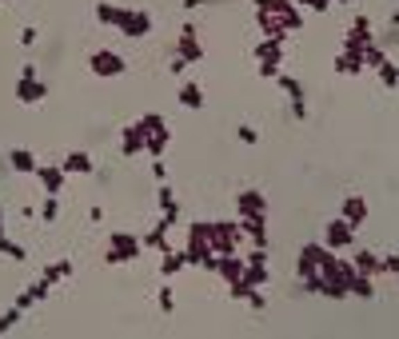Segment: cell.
Returning a JSON list of instances; mask_svg holds the SVG:
<instances>
[{"label": "cell", "mask_w": 399, "mask_h": 339, "mask_svg": "<svg viewBox=\"0 0 399 339\" xmlns=\"http://www.w3.org/2000/svg\"><path fill=\"white\" fill-rule=\"evenodd\" d=\"M252 4H255V24L264 36L287 40L291 33L303 28V12L296 0H252Z\"/></svg>", "instance_id": "cell-1"}, {"label": "cell", "mask_w": 399, "mask_h": 339, "mask_svg": "<svg viewBox=\"0 0 399 339\" xmlns=\"http://www.w3.org/2000/svg\"><path fill=\"white\" fill-rule=\"evenodd\" d=\"M184 256H188V268H204V272H216V263H220V252L212 247V236H207V220H204V224H192V227H188V247H184Z\"/></svg>", "instance_id": "cell-2"}, {"label": "cell", "mask_w": 399, "mask_h": 339, "mask_svg": "<svg viewBox=\"0 0 399 339\" xmlns=\"http://www.w3.org/2000/svg\"><path fill=\"white\" fill-rule=\"evenodd\" d=\"M140 252H144V243H140L136 232H112L108 243H104V263L120 268V263H132Z\"/></svg>", "instance_id": "cell-3"}, {"label": "cell", "mask_w": 399, "mask_h": 339, "mask_svg": "<svg viewBox=\"0 0 399 339\" xmlns=\"http://www.w3.org/2000/svg\"><path fill=\"white\" fill-rule=\"evenodd\" d=\"M144 152L152 156V160H164V152H168V144H172V132H168V120L160 112H144Z\"/></svg>", "instance_id": "cell-4"}, {"label": "cell", "mask_w": 399, "mask_h": 339, "mask_svg": "<svg viewBox=\"0 0 399 339\" xmlns=\"http://www.w3.org/2000/svg\"><path fill=\"white\" fill-rule=\"evenodd\" d=\"M284 44L287 40H275V36H264L260 44H255V72L260 76H268V80H275L280 72H284Z\"/></svg>", "instance_id": "cell-5"}, {"label": "cell", "mask_w": 399, "mask_h": 339, "mask_svg": "<svg viewBox=\"0 0 399 339\" xmlns=\"http://www.w3.org/2000/svg\"><path fill=\"white\" fill-rule=\"evenodd\" d=\"M88 72L100 76V80H116V76H124L128 72V60L120 56V52H112V49H96L92 56H88Z\"/></svg>", "instance_id": "cell-6"}, {"label": "cell", "mask_w": 399, "mask_h": 339, "mask_svg": "<svg viewBox=\"0 0 399 339\" xmlns=\"http://www.w3.org/2000/svg\"><path fill=\"white\" fill-rule=\"evenodd\" d=\"M328 252L332 247H323V240H312L300 247V256H296V279H312V275H319V268H323V259H328Z\"/></svg>", "instance_id": "cell-7"}, {"label": "cell", "mask_w": 399, "mask_h": 339, "mask_svg": "<svg viewBox=\"0 0 399 339\" xmlns=\"http://www.w3.org/2000/svg\"><path fill=\"white\" fill-rule=\"evenodd\" d=\"M207 236H212V247H216L220 256L236 252V247H239V240H244L239 224H232V220H207Z\"/></svg>", "instance_id": "cell-8"}, {"label": "cell", "mask_w": 399, "mask_h": 339, "mask_svg": "<svg viewBox=\"0 0 399 339\" xmlns=\"http://www.w3.org/2000/svg\"><path fill=\"white\" fill-rule=\"evenodd\" d=\"M244 279L252 284V288H268V247H252L248 256H244Z\"/></svg>", "instance_id": "cell-9"}, {"label": "cell", "mask_w": 399, "mask_h": 339, "mask_svg": "<svg viewBox=\"0 0 399 339\" xmlns=\"http://www.w3.org/2000/svg\"><path fill=\"white\" fill-rule=\"evenodd\" d=\"M351 243H355V227H351L343 216L328 220V227H323V247H332V252H348Z\"/></svg>", "instance_id": "cell-10"}, {"label": "cell", "mask_w": 399, "mask_h": 339, "mask_svg": "<svg viewBox=\"0 0 399 339\" xmlns=\"http://www.w3.org/2000/svg\"><path fill=\"white\" fill-rule=\"evenodd\" d=\"M176 56H184L188 68H196L204 60V44H200V33H196V24H184L180 36H176Z\"/></svg>", "instance_id": "cell-11"}, {"label": "cell", "mask_w": 399, "mask_h": 339, "mask_svg": "<svg viewBox=\"0 0 399 339\" xmlns=\"http://www.w3.org/2000/svg\"><path fill=\"white\" fill-rule=\"evenodd\" d=\"M120 36H128V40H144V36H152V17H148L144 8H128V4H124Z\"/></svg>", "instance_id": "cell-12"}, {"label": "cell", "mask_w": 399, "mask_h": 339, "mask_svg": "<svg viewBox=\"0 0 399 339\" xmlns=\"http://www.w3.org/2000/svg\"><path fill=\"white\" fill-rule=\"evenodd\" d=\"M32 176H36V184H40V192H44V195H60V192H64V180H68V172H64L60 164H40Z\"/></svg>", "instance_id": "cell-13"}, {"label": "cell", "mask_w": 399, "mask_h": 339, "mask_svg": "<svg viewBox=\"0 0 399 339\" xmlns=\"http://www.w3.org/2000/svg\"><path fill=\"white\" fill-rule=\"evenodd\" d=\"M236 224L252 240V247H268V216H236Z\"/></svg>", "instance_id": "cell-14"}, {"label": "cell", "mask_w": 399, "mask_h": 339, "mask_svg": "<svg viewBox=\"0 0 399 339\" xmlns=\"http://www.w3.org/2000/svg\"><path fill=\"white\" fill-rule=\"evenodd\" d=\"M236 216H268V195L255 192V188H244L236 195Z\"/></svg>", "instance_id": "cell-15"}, {"label": "cell", "mask_w": 399, "mask_h": 339, "mask_svg": "<svg viewBox=\"0 0 399 339\" xmlns=\"http://www.w3.org/2000/svg\"><path fill=\"white\" fill-rule=\"evenodd\" d=\"M275 80H280V88H284L287 96H291V112H296V120H307V104H303V84L296 80L291 72H280Z\"/></svg>", "instance_id": "cell-16"}, {"label": "cell", "mask_w": 399, "mask_h": 339, "mask_svg": "<svg viewBox=\"0 0 399 339\" xmlns=\"http://www.w3.org/2000/svg\"><path fill=\"white\" fill-rule=\"evenodd\" d=\"M144 136H148V132H144V120H136V124H128V128L120 132V156H124V160H132L136 152H144Z\"/></svg>", "instance_id": "cell-17"}, {"label": "cell", "mask_w": 399, "mask_h": 339, "mask_svg": "<svg viewBox=\"0 0 399 339\" xmlns=\"http://www.w3.org/2000/svg\"><path fill=\"white\" fill-rule=\"evenodd\" d=\"M339 216H343L351 227H364V224H367V200H364V195H343Z\"/></svg>", "instance_id": "cell-18"}, {"label": "cell", "mask_w": 399, "mask_h": 339, "mask_svg": "<svg viewBox=\"0 0 399 339\" xmlns=\"http://www.w3.org/2000/svg\"><path fill=\"white\" fill-rule=\"evenodd\" d=\"M48 291H52V284H48L44 275H40L36 284H28V288H24L20 295H16V307H20V311H28L32 304H44V299H48Z\"/></svg>", "instance_id": "cell-19"}, {"label": "cell", "mask_w": 399, "mask_h": 339, "mask_svg": "<svg viewBox=\"0 0 399 339\" xmlns=\"http://www.w3.org/2000/svg\"><path fill=\"white\" fill-rule=\"evenodd\" d=\"M16 100H20V104H44L48 84L44 80H16Z\"/></svg>", "instance_id": "cell-20"}, {"label": "cell", "mask_w": 399, "mask_h": 339, "mask_svg": "<svg viewBox=\"0 0 399 339\" xmlns=\"http://www.w3.org/2000/svg\"><path fill=\"white\" fill-rule=\"evenodd\" d=\"M60 168L68 172V176H92V172H96V160L88 156V152H68Z\"/></svg>", "instance_id": "cell-21"}, {"label": "cell", "mask_w": 399, "mask_h": 339, "mask_svg": "<svg viewBox=\"0 0 399 339\" xmlns=\"http://www.w3.org/2000/svg\"><path fill=\"white\" fill-rule=\"evenodd\" d=\"M335 72H339V76H359V72H367L364 52H343L339 49V56H335Z\"/></svg>", "instance_id": "cell-22"}, {"label": "cell", "mask_w": 399, "mask_h": 339, "mask_svg": "<svg viewBox=\"0 0 399 339\" xmlns=\"http://www.w3.org/2000/svg\"><path fill=\"white\" fill-rule=\"evenodd\" d=\"M351 268H355L359 275H371V279H380V256H375V252H367V247L351 252Z\"/></svg>", "instance_id": "cell-23"}, {"label": "cell", "mask_w": 399, "mask_h": 339, "mask_svg": "<svg viewBox=\"0 0 399 339\" xmlns=\"http://www.w3.org/2000/svg\"><path fill=\"white\" fill-rule=\"evenodd\" d=\"M216 275H223V284H236L239 275H244V256H236V252L220 256V263H216Z\"/></svg>", "instance_id": "cell-24"}, {"label": "cell", "mask_w": 399, "mask_h": 339, "mask_svg": "<svg viewBox=\"0 0 399 339\" xmlns=\"http://www.w3.org/2000/svg\"><path fill=\"white\" fill-rule=\"evenodd\" d=\"M180 104H184L188 112H200V108H204V88H200V80L180 84Z\"/></svg>", "instance_id": "cell-25"}, {"label": "cell", "mask_w": 399, "mask_h": 339, "mask_svg": "<svg viewBox=\"0 0 399 339\" xmlns=\"http://www.w3.org/2000/svg\"><path fill=\"white\" fill-rule=\"evenodd\" d=\"M8 168H12V172H20V176H32L40 164H36V156H32L28 148H12V152H8Z\"/></svg>", "instance_id": "cell-26"}, {"label": "cell", "mask_w": 399, "mask_h": 339, "mask_svg": "<svg viewBox=\"0 0 399 339\" xmlns=\"http://www.w3.org/2000/svg\"><path fill=\"white\" fill-rule=\"evenodd\" d=\"M92 12H96V20H100L104 28H120V20H124V4H108V0H100Z\"/></svg>", "instance_id": "cell-27"}, {"label": "cell", "mask_w": 399, "mask_h": 339, "mask_svg": "<svg viewBox=\"0 0 399 339\" xmlns=\"http://www.w3.org/2000/svg\"><path fill=\"white\" fill-rule=\"evenodd\" d=\"M184 268H188V256H184V252H172V247L160 252V275H164V279H172V275L184 272Z\"/></svg>", "instance_id": "cell-28"}, {"label": "cell", "mask_w": 399, "mask_h": 339, "mask_svg": "<svg viewBox=\"0 0 399 339\" xmlns=\"http://www.w3.org/2000/svg\"><path fill=\"white\" fill-rule=\"evenodd\" d=\"M168 232H172V224H168V220H164V216H160V224L152 227V232H148V236H144V247H156V252H168Z\"/></svg>", "instance_id": "cell-29"}, {"label": "cell", "mask_w": 399, "mask_h": 339, "mask_svg": "<svg viewBox=\"0 0 399 339\" xmlns=\"http://www.w3.org/2000/svg\"><path fill=\"white\" fill-rule=\"evenodd\" d=\"M40 275H44L48 284H60V279H68V275H72V259H56V263H44V268H40Z\"/></svg>", "instance_id": "cell-30"}, {"label": "cell", "mask_w": 399, "mask_h": 339, "mask_svg": "<svg viewBox=\"0 0 399 339\" xmlns=\"http://www.w3.org/2000/svg\"><path fill=\"white\" fill-rule=\"evenodd\" d=\"M351 295H355V299H375V279H371V275H359L355 272V279H351Z\"/></svg>", "instance_id": "cell-31"}, {"label": "cell", "mask_w": 399, "mask_h": 339, "mask_svg": "<svg viewBox=\"0 0 399 339\" xmlns=\"http://www.w3.org/2000/svg\"><path fill=\"white\" fill-rule=\"evenodd\" d=\"M375 72H380V84H383V88H391V92L399 88V68H396V60H391V56H387V60H383Z\"/></svg>", "instance_id": "cell-32"}, {"label": "cell", "mask_w": 399, "mask_h": 339, "mask_svg": "<svg viewBox=\"0 0 399 339\" xmlns=\"http://www.w3.org/2000/svg\"><path fill=\"white\" fill-rule=\"evenodd\" d=\"M383 60H387V52H383V44H375V40H367V44H364V64H367V68H380Z\"/></svg>", "instance_id": "cell-33"}, {"label": "cell", "mask_w": 399, "mask_h": 339, "mask_svg": "<svg viewBox=\"0 0 399 339\" xmlns=\"http://www.w3.org/2000/svg\"><path fill=\"white\" fill-rule=\"evenodd\" d=\"M56 216H60V195H44V200H40V220L52 224Z\"/></svg>", "instance_id": "cell-34"}, {"label": "cell", "mask_w": 399, "mask_h": 339, "mask_svg": "<svg viewBox=\"0 0 399 339\" xmlns=\"http://www.w3.org/2000/svg\"><path fill=\"white\" fill-rule=\"evenodd\" d=\"M244 304L252 307L255 315H264V311H268V295H264V288H252V291H248V299H244Z\"/></svg>", "instance_id": "cell-35"}, {"label": "cell", "mask_w": 399, "mask_h": 339, "mask_svg": "<svg viewBox=\"0 0 399 339\" xmlns=\"http://www.w3.org/2000/svg\"><path fill=\"white\" fill-rule=\"evenodd\" d=\"M20 315H24V311H20V307H8V311H4V315H0V336H8V331H12L16 323H20Z\"/></svg>", "instance_id": "cell-36"}, {"label": "cell", "mask_w": 399, "mask_h": 339, "mask_svg": "<svg viewBox=\"0 0 399 339\" xmlns=\"http://www.w3.org/2000/svg\"><path fill=\"white\" fill-rule=\"evenodd\" d=\"M351 33L359 36V40H371V20H367L364 12H355V20H351Z\"/></svg>", "instance_id": "cell-37"}, {"label": "cell", "mask_w": 399, "mask_h": 339, "mask_svg": "<svg viewBox=\"0 0 399 339\" xmlns=\"http://www.w3.org/2000/svg\"><path fill=\"white\" fill-rule=\"evenodd\" d=\"M156 204H160V211H168L176 204V192H172V184H168V180H164V184H160V192H156Z\"/></svg>", "instance_id": "cell-38"}, {"label": "cell", "mask_w": 399, "mask_h": 339, "mask_svg": "<svg viewBox=\"0 0 399 339\" xmlns=\"http://www.w3.org/2000/svg\"><path fill=\"white\" fill-rule=\"evenodd\" d=\"M156 304H160V311H164V315H172V311H176V295H172V288H160Z\"/></svg>", "instance_id": "cell-39"}, {"label": "cell", "mask_w": 399, "mask_h": 339, "mask_svg": "<svg viewBox=\"0 0 399 339\" xmlns=\"http://www.w3.org/2000/svg\"><path fill=\"white\" fill-rule=\"evenodd\" d=\"M236 136H239V144H260V132H255L252 124H239Z\"/></svg>", "instance_id": "cell-40"}, {"label": "cell", "mask_w": 399, "mask_h": 339, "mask_svg": "<svg viewBox=\"0 0 399 339\" xmlns=\"http://www.w3.org/2000/svg\"><path fill=\"white\" fill-rule=\"evenodd\" d=\"M228 291H232V299H248V291H252V284H248V279L239 275L236 284H228Z\"/></svg>", "instance_id": "cell-41"}, {"label": "cell", "mask_w": 399, "mask_h": 339, "mask_svg": "<svg viewBox=\"0 0 399 339\" xmlns=\"http://www.w3.org/2000/svg\"><path fill=\"white\" fill-rule=\"evenodd\" d=\"M380 275H399V256H380Z\"/></svg>", "instance_id": "cell-42"}, {"label": "cell", "mask_w": 399, "mask_h": 339, "mask_svg": "<svg viewBox=\"0 0 399 339\" xmlns=\"http://www.w3.org/2000/svg\"><path fill=\"white\" fill-rule=\"evenodd\" d=\"M36 40H40V28H24V33H20V44H24V49H32V44H36Z\"/></svg>", "instance_id": "cell-43"}, {"label": "cell", "mask_w": 399, "mask_h": 339, "mask_svg": "<svg viewBox=\"0 0 399 339\" xmlns=\"http://www.w3.org/2000/svg\"><path fill=\"white\" fill-rule=\"evenodd\" d=\"M168 72H172V76H184V72H188V60H184V56H172Z\"/></svg>", "instance_id": "cell-44"}, {"label": "cell", "mask_w": 399, "mask_h": 339, "mask_svg": "<svg viewBox=\"0 0 399 339\" xmlns=\"http://www.w3.org/2000/svg\"><path fill=\"white\" fill-rule=\"evenodd\" d=\"M20 80H40V68H36V64H20Z\"/></svg>", "instance_id": "cell-45"}, {"label": "cell", "mask_w": 399, "mask_h": 339, "mask_svg": "<svg viewBox=\"0 0 399 339\" xmlns=\"http://www.w3.org/2000/svg\"><path fill=\"white\" fill-rule=\"evenodd\" d=\"M8 259H16V263H20V259H28V252H24V247L12 240V247H8Z\"/></svg>", "instance_id": "cell-46"}, {"label": "cell", "mask_w": 399, "mask_h": 339, "mask_svg": "<svg viewBox=\"0 0 399 339\" xmlns=\"http://www.w3.org/2000/svg\"><path fill=\"white\" fill-rule=\"evenodd\" d=\"M335 0H312V4H307V8H312V12H328V8H332Z\"/></svg>", "instance_id": "cell-47"}, {"label": "cell", "mask_w": 399, "mask_h": 339, "mask_svg": "<svg viewBox=\"0 0 399 339\" xmlns=\"http://www.w3.org/2000/svg\"><path fill=\"white\" fill-rule=\"evenodd\" d=\"M152 176H156V180H160V184H164V180H168V168H164V164H160V160H156V164H152Z\"/></svg>", "instance_id": "cell-48"}, {"label": "cell", "mask_w": 399, "mask_h": 339, "mask_svg": "<svg viewBox=\"0 0 399 339\" xmlns=\"http://www.w3.org/2000/svg\"><path fill=\"white\" fill-rule=\"evenodd\" d=\"M184 8H188V12H196V8H200V0H184Z\"/></svg>", "instance_id": "cell-49"}, {"label": "cell", "mask_w": 399, "mask_h": 339, "mask_svg": "<svg viewBox=\"0 0 399 339\" xmlns=\"http://www.w3.org/2000/svg\"><path fill=\"white\" fill-rule=\"evenodd\" d=\"M335 4H359V0H335Z\"/></svg>", "instance_id": "cell-50"}, {"label": "cell", "mask_w": 399, "mask_h": 339, "mask_svg": "<svg viewBox=\"0 0 399 339\" xmlns=\"http://www.w3.org/2000/svg\"><path fill=\"white\" fill-rule=\"evenodd\" d=\"M0 232H4V208H0Z\"/></svg>", "instance_id": "cell-51"}, {"label": "cell", "mask_w": 399, "mask_h": 339, "mask_svg": "<svg viewBox=\"0 0 399 339\" xmlns=\"http://www.w3.org/2000/svg\"><path fill=\"white\" fill-rule=\"evenodd\" d=\"M296 4H312V0H296Z\"/></svg>", "instance_id": "cell-52"}]
</instances>
